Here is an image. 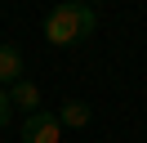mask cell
Returning <instances> with one entry per match:
<instances>
[{"label": "cell", "instance_id": "1", "mask_svg": "<svg viewBox=\"0 0 147 143\" xmlns=\"http://www.w3.org/2000/svg\"><path fill=\"white\" fill-rule=\"evenodd\" d=\"M94 27H98V18H94V9L85 0H63L45 18V40L49 45H80L94 36Z\"/></svg>", "mask_w": 147, "mask_h": 143}, {"label": "cell", "instance_id": "2", "mask_svg": "<svg viewBox=\"0 0 147 143\" xmlns=\"http://www.w3.org/2000/svg\"><path fill=\"white\" fill-rule=\"evenodd\" d=\"M22 143H63V121L54 112H31L22 125Z\"/></svg>", "mask_w": 147, "mask_h": 143}, {"label": "cell", "instance_id": "3", "mask_svg": "<svg viewBox=\"0 0 147 143\" xmlns=\"http://www.w3.org/2000/svg\"><path fill=\"white\" fill-rule=\"evenodd\" d=\"M22 72H27L22 49H18V45H0V85H13V80H22Z\"/></svg>", "mask_w": 147, "mask_h": 143}, {"label": "cell", "instance_id": "4", "mask_svg": "<svg viewBox=\"0 0 147 143\" xmlns=\"http://www.w3.org/2000/svg\"><path fill=\"white\" fill-rule=\"evenodd\" d=\"M9 107H22V112H40V89L36 85H31V80L27 76H22V80H13V85H9Z\"/></svg>", "mask_w": 147, "mask_h": 143}, {"label": "cell", "instance_id": "5", "mask_svg": "<svg viewBox=\"0 0 147 143\" xmlns=\"http://www.w3.org/2000/svg\"><path fill=\"white\" fill-rule=\"evenodd\" d=\"M89 103H85V98H67L63 103V112H58V121L63 125H71V130H80V125H89Z\"/></svg>", "mask_w": 147, "mask_h": 143}, {"label": "cell", "instance_id": "6", "mask_svg": "<svg viewBox=\"0 0 147 143\" xmlns=\"http://www.w3.org/2000/svg\"><path fill=\"white\" fill-rule=\"evenodd\" d=\"M9 116H13V107H9V89L0 85V130L9 125Z\"/></svg>", "mask_w": 147, "mask_h": 143}, {"label": "cell", "instance_id": "7", "mask_svg": "<svg viewBox=\"0 0 147 143\" xmlns=\"http://www.w3.org/2000/svg\"><path fill=\"white\" fill-rule=\"evenodd\" d=\"M85 5H89V0H85Z\"/></svg>", "mask_w": 147, "mask_h": 143}]
</instances>
